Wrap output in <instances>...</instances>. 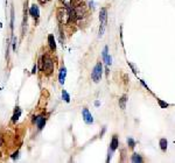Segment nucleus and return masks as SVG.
I'll return each mask as SVG.
<instances>
[{
	"instance_id": "obj_20",
	"label": "nucleus",
	"mask_w": 175,
	"mask_h": 163,
	"mask_svg": "<svg viewBox=\"0 0 175 163\" xmlns=\"http://www.w3.org/2000/svg\"><path fill=\"white\" fill-rule=\"evenodd\" d=\"M108 51H109V48H108V47H105V48H104V50H103V61H105V58L108 57Z\"/></svg>"
},
{
	"instance_id": "obj_16",
	"label": "nucleus",
	"mask_w": 175,
	"mask_h": 163,
	"mask_svg": "<svg viewBox=\"0 0 175 163\" xmlns=\"http://www.w3.org/2000/svg\"><path fill=\"white\" fill-rule=\"evenodd\" d=\"M62 98H63V100H64L66 103H69V101H70V96H69V93L67 92L66 90L62 91Z\"/></svg>"
},
{
	"instance_id": "obj_22",
	"label": "nucleus",
	"mask_w": 175,
	"mask_h": 163,
	"mask_svg": "<svg viewBox=\"0 0 175 163\" xmlns=\"http://www.w3.org/2000/svg\"><path fill=\"white\" fill-rule=\"evenodd\" d=\"M18 157H19V152L16 150L15 153H13V155H12V159H13V160H16Z\"/></svg>"
},
{
	"instance_id": "obj_15",
	"label": "nucleus",
	"mask_w": 175,
	"mask_h": 163,
	"mask_svg": "<svg viewBox=\"0 0 175 163\" xmlns=\"http://www.w3.org/2000/svg\"><path fill=\"white\" fill-rule=\"evenodd\" d=\"M13 29H14V8L11 7V31L13 33Z\"/></svg>"
},
{
	"instance_id": "obj_13",
	"label": "nucleus",
	"mask_w": 175,
	"mask_h": 163,
	"mask_svg": "<svg viewBox=\"0 0 175 163\" xmlns=\"http://www.w3.org/2000/svg\"><path fill=\"white\" fill-rule=\"evenodd\" d=\"M132 162H142L144 160H142V157L139 155V154H137V153H134L133 155H132V159H131Z\"/></svg>"
},
{
	"instance_id": "obj_1",
	"label": "nucleus",
	"mask_w": 175,
	"mask_h": 163,
	"mask_svg": "<svg viewBox=\"0 0 175 163\" xmlns=\"http://www.w3.org/2000/svg\"><path fill=\"white\" fill-rule=\"evenodd\" d=\"M55 63L54 60L52 58V56L48 54H43V56L40 60V69L41 71H43V74L46 76H50L54 71Z\"/></svg>"
},
{
	"instance_id": "obj_14",
	"label": "nucleus",
	"mask_w": 175,
	"mask_h": 163,
	"mask_svg": "<svg viewBox=\"0 0 175 163\" xmlns=\"http://www.w3.org/2000/svg\"><path fill=\"white\" fill-rule=\"evenodd\" d=\"M160 148H161L162 152H166V149H167V140L166 139H161L160 140Z\"/></svg>"
},
{
	"instance_id": "obj_9",
	"label": "nucleus",
	"mask_w": 175,
	"mask_h": 163,
	"mask_svg": "<svg viewBox=\"0 0 175 163\" xmlns=\"http://www.w3.org/2000/svg\"><path fill=\"white\" fill-rule=\"evenodd\" d=\"M48 44H49V48L52 51L56 50V41H55V37L53 34H49L48 35Z\"/></svg>"
},
{
	"instance_id": "obj_12",
	"label": "nucleus",
	"mask_w": 175,
	"mask_h": 163,
	"mask_svg": "<svg viewBox=\"0 0 175 163\" xmlns=\"http://www.w3.org/2000/svg\"><path fill=\"white\" fill-rule=\"evenodd\" d=\"M126 101H127V97L124 95L121 96L120 99H119V106H120L121 109H126Z\"/></svg>"
},
{
	"instance_id": "obj_19",
	"label": "nucleus",
	"mask_w": 175,
	"mask_h": 163,
	"mask_svg": "<svg viewBox=\"0 0 175 163\" xmlns=\"http://www.w3.org/2000/svg\"><path fill=\"white\" fill-rule=\"evenodd\" d=\"M127 144H129L131 148H134V147H135V141H134L133 139H131V138H129V139H127Z\"/></svg>"
},
{
	"instance_id": "obj_6",
	"label": "nucleus",
	"mask_w": 175,
	"mask_h": 163,
	"mask_svg": "<svg viewBox=\"0 0 175 163\" xmlns=\"http://www.w3.org/2000/svg\"><path fill=\"white\" fill-rule=\"evenodd\" d=\"M82 114H83V120H84V122L88 124V125H91L92 122H93V118H92V114L89 112V109L87 107H84V109H82Z\"/></svg>"
},
{
	"instance_id": "obj_25",
	"label": "nucleus",
	"mask_w": 175,
	"mask_h": 163,
	"mask_svg": "<svg viewBox=\"0 0 175 163\" xmlns=\"http://www.w3.org/2000/svg\"><path fill=\"white\" fill-rule=\"evenodd\" d=\"M95 105H96V106H99L100 104H99V101H95Z\"/></svg>"
},
{
	"instance_id": "obj_10",
	"label": "nucleus",
	"mask_w": 175,
	"mask_h": 163,
	"mask_svg": "<svg viewBox=\"0 0 175 163\" xmlns=\"http://www.w3.org/2000/svg\"><path fill=\"white\" fill-rule=\"evenodd\" d=\"M66 77H67V69L63 66V68L60 69V74H58V80H60L61 84H64Z\"/></svg>"
},
{
	"instance_id": "obj_23",
	"label": "nucleus",
	"mask_w": 175,
	"mask_h": 163,
	"mask_svg": "<svg viewBox=\"0 0 175 163\" xmlns=\"http://www.w3.org/2000/svg\"><path fill=\"white\" fill-rule=\"evenodd\" d=\"M36 69H37V65H36V63L33 65V69H32V71H31V74L32 75H34V74H36Z\"/></svg>"
},
{
	"instance_id": "obj_17",
	"label": "nucleus",
	"mask_w": 175,
	"mask_h": 163,
	"mask_svg": "<svg viewBox=\"0 0 175 163\" xmlns=\"http://www.w3.org/2000/svg\"><path fill=\"white\" fill-rule=\"evenodd\" d=\"M156 101H158V104L160 105V107H161V109H166V107H168V106H169V104H167L166 101L161 100V99H156Z\"/></svg>"
},
{
	"instance_id": "obj_3",
	"label": "nucleus",
	"mask_w": 175,
	"mask_h": 163,
	"mask_svg": "<svg viewBox=\"0 0 175 163\" xmlns=\"http://www.w3.org/2000/svg\"><path fill=\"white\" fill-rule=\"evenodd\" d=\"M102 74H103V65H102V62H98L97 64L95 65L92 72H91V78L95 83H98L102 78Z\"/></svg>"
},
{
	"instance_id": "obj_21",
	"label": "nucleus",
	"mask_w": 175,
	"mask_h": 163,
	"mask_svg": "<svg viewBox=\"0 0 175 163\" xmlns=\"http://www.w3.org/2000/svg\"><path fill=\"white\" fill-rule=\"evenodd\" d=\"M104 62H105V63H106L108 65H111V63H112V57L108 55V57L105 58V61H104Z\"/></svg>"
},
{
	"instance_id": "obj_7",
	"label": "nucleus",
	"mask_w": 175,
	"mask_h": 163,
	"mask_svg": "<svg viewBox=\"0 0 175 163\" xmlns=\"http://www.w3.org/2000/svg\"><path fill=\"white\" fill-rule=\"evenodd\" d=\"M29 15L33 18L34 20H39L40 18V10H39V6L33 4L31 7H29Z\"/></svg>"
},
{
	"instance_id": "obj_5",
	"label": "nucleus",
	"mask_w": 175,
	"mask_h": 163,
	"mask_svg": "<svg viewBox=\"0 0 175 163\" xmlns=\"http://www.w3.org/2000/svg\"><path fill=\"white\" fill-rule=\"evenodd\" d=\"M32 121H33V124H35L36 126H37V128L39 130H42L44 127V125H46V118H44V115H34L33 119H32Z\"/></svg>"
},
{
	"instance_id": "obj_11",
	"label": "nucleus",
	"mask_w": 175,
	"mask_h": 163,
	"mask_svg": "<svg viewBox=\"0 0 175 163\" xmlns=\"http://www.w3.org/2000/svg\"><path fill=\"white\" fill-rule=\"evenodd\" d=\"M118 146H119V142H118V138H117V135H113V138H112V141L110 143V148L114 152L117 148H118Z\"/></svg>"
},
{
	"instance_id": "obj_4",
	"label": "nucleus",
	"mask_w": 175,
	"mask_h": 163,
	"mask_svg": "<svg viewBox=\"0 0 175 163\" xmlns=\"http://www.w3.org/2000/svg\"><path fill=\"white\" fill-rule=\"evenodd\" d=\"M56 16L60 23H68V11L67 8H58L56 12Z\"/></svg>"
},
{
	"instance_id": "obj_18",
	"label": "nucleus",
	"mask_w": 175,
	"mask_h": 163,
	"mask_svg": "<svg viewBox=\"0 0 175 163\" xmlns=\"http://www.w3.org/2000/svg\"><path fill=\"white\" fill-rule=\"evenodd\" d=\"M12 45H13V51H16V37L12 34Z\"/></svg>"
},
{
	"instance_id": "obj_2",
	"label": "nucleus",
	"mask_w": 175,
	"mask_h": 163,
	"mask_svg": "<svg viewBox=\"0 0 175 163\" xmlns=\"http://www.w3.org/2000/svg\"><path fill=\"white\" fill-rule=\"evenodd\" d=\"M99 21H100V27H99L98 36H103V34L105 32L106 28V23H108V8L103 7L100 8V13H99Z\"/></svg>"
},
{
	"instance_id": "obj_24",
	"label": "nucleus",
	"mask_w": 175,
	"mask_h": 163,
	"mask_svg": "<svg viewBox=\"0 0 175 163\" xmlns=\"http://www.w3.org/2000/svg\"><path fill=\"white\" fill-rule=\"evenodd\" d=\"M4 142H5V140H4V136H2L1 134H0V147H1L2 144H4Z\"/></svg>"
},
{
	"instance_id": "obj_8",
	"label": "nucleus",
	"mask_w": 175,
	"mask_h": 163,
	"mask_svg": "<svg viewBox=\"0 0 175 163\" xmlns=\"http://www.w3.org/2000/svg\"><path fill=\"white\" fill-rule=\"evenodd\" d=\"M21 113H22L21 109H20L19 106H16V107H15V111H14V113H13V117H12V124H16V121L19 120L20 115H21Z\"/></svg>"
}]
</instances>
